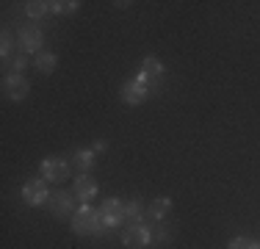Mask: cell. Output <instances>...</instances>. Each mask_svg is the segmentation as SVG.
Returning <instances> with one entry per match:
<instances>
[{
  "instance_id": "1",
  "label": "cell",
  "mask_w": 260,
  "mask_h": 249,
  "mask_svg": "<svg viewBox=\"0 0 260 249\" xmlns=\"http://www.w3.org/2000/svg\"><path fill=\"white\" fill-rule=\"evenodd\" d=\"M72 230L78 235H100L105 233V224H103V216L100 210H91L89 205H80L72 216Z\"/></svg>"
},
{
  "instance_id": "2",
  "label": "cell",
  "mask_w": 260,
  "mask_h": 249,
  "mask_svg": "<svg viewBox=\"0 0 260 249\" xmlns=\"http://www.w3.org/2000/svg\"><path fill=\"white\" fill-rule=\"evenodd\" d=\"M47 205H50V213L58 216V219L75 216V213H72V210H75V194H72V191H64V189L50 191V199H47Z\"/></svg>"
},
{
  "instance_id": "3",
  "label": "cell",
  "mask_w": 260,
  "mask_h": 249,
  "mask_svg": "<svg viewBox=\"0 0 260 249\" xmlns=\"http://www.w3.org/2000/svg\"><path fill=\"white\" fill-rule=\"evenodd\" d=\"M100 216H103L105 230L119 227V224L127 219V216H125V202H122V199H116V197H108L103 202V208H100Z\"/></svg>"
},
{
  "instance_id": "4",
  "label": "cell",
  "mask_w": 260,
  "mask_h": 249,
  "mask_svg": "<svg viewBox=\"0 0 260 249\" xmlns=\"http://www.w3.org/2000/svg\"><path fill=\"white\" fill-rule=\"evenodd\" d=\"M150 241H152V233H150V227H147L144 222L130 224L125 233H122V244H125L127 249H144Z\"/></svg>"
},
{
  "instance_id": "5",
  "label": "cell",
  "mask_w": 260,
  "mask_h": 249,
  "mask_svg": "<svg viewBox=\"0 0 260 249\" xmlns=\"http://www.w3.org/2000/svg\"><path fill=\"white\" fill-rule=\"evenodd\" d=\"M150 86L144 83V80H139V78H133V80H127L125 86H122V91H119V100L125 105H141L147 97H150Z\"/></svg>"
},
{
  "instance_id": "6",
  "label": "cell",
  "mask_w": 260,
  "mask_h": 249,
  "mask_svg": "<svg viewBox=\"0 0 260 249\" xmlns=\"http://www.w3.org/2000/svg\"><path fill=\"white\" fill-rule=\"evenodd\" d=\"M67 174H70V164H67L64 158H50L42 161V180H47V183H64Z\"/></svg>"
},
{
  "instance_id": "7",
  "label": "cell",
  "mask_w": 260,
  "mask_h": 249,
  "mask_svg": "<svg viewBox=\"0 0 260 249\" xmlns=\"http://www.w3.org/2000/svg\"><path fill=\"white\" fill-rule=\"evenodd\" d=\"M22 199H25V205H30V208H39V205H45L47 199H50L47 180H28V183L22 185Z\"/></svg>"
},
{
  "instance_id": "8",
  "label": "cell",
  "mask_w": 260,
  "mask_h": 249,
  "mask_svg": "<svg viewBox=\"0 0 260 249\" xmlns=\"http://www.w3.org/2000/svg\"><path fill=\"white\" fill-rule=\"evenodd\" d=\"M30 91V83L22 75H6L3 78V95L9 100H14V103H20V100H25Z\"/></svg>"
},
{
  "instance_id": "9",
  "label": "cell",
  "mask_w": 260,
  "mask_h": 249,
  "mask_svg": "<svg viewBox=\"0 0 260 249\" xmlns=\"http://www.w3.org/2000/svg\"><path fill=\"white\" fill-rule=\"evenodd\" d=\"M72 194L80 199V205H89L97 197V180L91 174H78L75 183H72Z\"/></svg>"
},
{
  "instance_id": "10",
  "label": "cell",
  "mask_w": 260,
  "mask_h": 249,
  "mask_svg": "<svg viewBox=\"0 0 260 249\" xmlns=\"http://www.w3.org/2000/svg\"><path fill=\"white\" fill-rule=\"evenodd\" d=\"M160 75H164V64H160L155 55H150V58L141 61V70H139V75H136V78L144 80V83L150 86V89H155L158 80H160Z\"/></svg>"
},
{
  "instance_id": "11",
  "label": "cell",
  "mask_w": 260,
  "mask_h": 249,
  "mask_svg": "<svg viewBox=\"0 0 260 249\" xmlns=\"http://www.w3.org/2000/svg\"><path fill=\"white\" fill-rule=\"evenodd\" d=\"M20 50L22 53H42V30L39 28H22L20 30Z\"/></svg>"
},
{
  "instance_id": "12",
  "label": "cell",
  "mask_w": 260,
  "mask_h": 249,
  "mask_svg": "<svg viewBox=\"0 0 260 249\" xmlns=\"http://www.w3.org/2000/svg\"><path fill=\"white\" fill-rule=\"evenodd\" d=\"M169 210H172V199L169 197H155L150 205H147V216H150V219H155V222H160L166 213H169Z\"/></svg>"
},
{
  "instance_id": "13",
  "label": "cell",
  "mask_w": 260,
  "mask_h": 249,
  "mask_svg": "<svg viewBox=\"0 0 260 249\" xmlns=\"http://www.w3.org/2000/svg\"><path fill=\"white\" fill-rule=\"evenodd\" d=\"M72 166L78 169V174H89V169L94 166V149H78L72 155Z\"/></svg>"
},
{
  "instance_id": "14",
  "label": "cell",
  "mask_w": 260,
  "mask_h": 249,
  "mask_svg": "<svg viewBox=\"0 0 260 249\" xmlns=\"http://www.w3.org/2000/svg\"><path fill=\"white\" fill-rule=\"evenodd\" d=\"M55 64H58L55 53H39V55H36V61H34V67H36L42 75H53V72H55Z\"/></svg>"
},
{
  "instance_id": "15",
  "label": "cell",
  "mask_w": 260,
  "mask_h": 249,
  "mask_svg": "<svg viewBox=\"0 0 260 249\" xmlns=\"http://www.w3.org/2000/svg\"><path fill=\"white\" fill-rule=\"evenodd\" d=\"M28 67V55L20 53V55H9V58H3V70L9 75H20L22 70Z\"/></svg>"
},
{
  "instance_id": "16",
  "label": "cell",
  "mask_w": 260,
  "mask_h": 249,
  "mask_svg": "<svg viewBox=\"0 0 260 249\" xmlns=\"http://www.w3.org/2000/svg\"><path fill=\"white\" fill-rule=\"evenodd\" d=\"M47 6H50L53 14H75L80 3H78V0H50Z\"/></svg>"
},
{
  "instance_id": "17",
  "label": "cell",
  "mask_w": 260,
  "mask_h": 249,
  "mask_svg": "<svg viewBox=\"0 0 260 249\" xmlns=\"http://www.w3.org/2000/svg\"><path fill=\"white\" fill-rule=\"evenodd\" d=\"M47 11H50V6H47L45 0H28V3H25V14H28V17H34V20L45 17Z\"/></svg>"
},
{
  "instance_id": "18",
  "label": "cell",
  "mask_w": 260,
  "mask_h": 249,
  "mask_svg": "<svg viewBox=\"0 0 260 249\" xmlns=\"http://www.w3.org/2000/svg\"><path fill=\"white\" fill-rule=\"evenodd\" d=\"M144 210H147V208L139 202V199H133V202H127V205H125V216H127V219H133V224H136V222H141Z\"/></svg>"
},
{
  "instance_id": "19",
  "label": "cell",
  "mask_w": 260,
  "mask_h": 249,
  "mask_svg": "<svg viewBox=\"0 0 260 249\" xmlns=\"http://www.w3.org/2000/svg\"><path fill=\"white\" fill-rule=\"evenodd\" d=\"M230 249H260V244H257V241H252V238H244V235H241V238H233V241H230Z\"/></svg>"
},
{
  "instance_id": "20",
  "label": "cell",
  "mask_w": 260,
  "mask_h": 249,
  "mask_svg": "<svg viewBox=\"0 0 260 249\" xmlns=\"http://www.w3.org/2000/svg\"><path fill=\"white\" fill-rule=\"evenodd\" d=\"M0 53H3V58L14 55V39H11V34H9V30L3 34V42H0Z\"/></svg>"
}]
</instances>
